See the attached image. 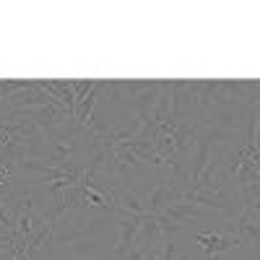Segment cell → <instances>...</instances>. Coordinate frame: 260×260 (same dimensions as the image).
Returning a JSON list of instances; mask_svg holds the SVG:
<instances>
[{"instance_id": "2", "label": "cell", "mask_w": 260, "mask_h": 260, "mask_svg": "<svg viewBox=\"0 0 260 260\" xmlns=\"http://www.w3.org/2000/svg\"><path fill=\"white\" fill-rule=\"evenodd\" d=\"M115 216H117V226H120V240H117L115 255L125 260L138 247V232L143 224V216H133V213H115Z\"/></svg>"}, {"instance_id": "5", "label": "cell", "mask_w": 260, "mask_h": 260, "mask_svg": "<svg viewBox=\"0 0 260 260\" xmlns=\"http://www.w3.org/2000/svg\"><path fill=\"white\" fill-rule=\"evenodd\" d=\"M99 250H102V247H99V242L94 240V237H81V240L65 245V252L73 255L76 260H89V257H94Z\"/></svg>"}, {"instance_id": "3", "label": "cell", "mask_w": 260, "mask_h": 260, "mask_svg": "<svg viewBox=\"0 0 260 260\" xmlns=\"http://www.w3.org/2000/svg\"><path fill=\"white\" fill-rule=\"evenodd\" d=\"M154 86V81H107L104 91H110L117 104H125L133 110V104Z\"/></svg>"}, {"instance_id": "4", "label": "cell", "mask_w": 260, "mask_h": 260, "mask_svg": "<svg viewBox=\"0 0 260 260\" xmlns=\"http://www.w3.org/2000/svg\"><path fill=\"white\" fill-rule=\"evenodd\" d=\"M167 219L175 224V226H180V229H185L187 224H192V221H201L203 219V211L195 206V203H172V206H167L164 211H161Z\"/></svg>"}, {"instance_id": "7", "label": "cell", "mask_w": 260, "mask_h": 260, "mask_svg": "<svg viewBox=\"0 0 260 260\" xmlns=\"http://www.w3.org/2000/svg\"><path fill=\"white\" fill-rule=\"evenodd\" d=\"M201 260H219V257H201Z\"/></svg>"}, {"instance_id": "1", "label": "cell", "mask_w": 260, "mask_h": 260, "mask_svg": "<svg viewBox=\"0 0 260 260\" xmlns=\"http://www.w3.org/2000/svg\"><path fill=\"white\" fill-rule=\"evenodd\" d=\"M195 242H198L203 257H219L221 252L240 247L242 234L240 232H219V229H206L195 234Z\"/></svg>"}, {"instance_id": "6", "label": "cell", "mask_w": 260, "mask_h": 260, "mask_svg": "<svg viewBox=\"0 0 260 260\" xmlns=\"http://www.w3.org/2000/svg\"><path fill=\"white\" fill-rule=\"evenodd\" d=\"M6 252H16V247L8 242H0V255H6Z\"/></svg>"}]
</instances>
